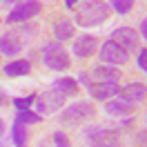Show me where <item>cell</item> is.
Listing matches in <instances>:
<instances>
[{
  "mask_svg": "<svg viewBox=\"0 0 147 147\" xmlns=\"http://www.w3.org/2000/svg\"><path fill=\"white\" fill-rule=\"evenodd\" d=\"M109 13H111L109 2L87 0V2H83L78 9L74 11V25L85 27V29L100 27V25H105V20H109Z\"/></svg>",
  "mask_w": 147,
  "mask_h": 147,
  "instance_id": "6da1fadb",
  "label": "cell"
},
{
  "mask_svg": "<svg viewBox=\"0 0 147 147\" xmlns=\"http://www.w3.org/2000/svg\"><path fill=\"white\" fill-rule=\"evenodd\" d=\"M67 98H69V94L54 83L49 89H45L42 94H38V98H36L34 105H36V109H38L40 116H49V114H56L58 109H63Z\"/></svg>",
  "mask_w": 147,
  "mask_h": 147,
  "instance_id": "7a4b0ae2",
  "label": "cell"
},
{
  "mask_svg": "<svg viewBox=\"0 0 147 147\" xmlns=\"http://www.w3.org/2000/svg\"><path fill=\"white\" fill-rule=\"evenodd\" d=\"M40 54H42V63H45V67H47V69H51V71H67V69L71 67V58H69L67 49H65L58 40L45 42Z\"/></svg>",
  "mask_w": 147,
  "mask_h": 147,
  "instance_id": "3957f363",
  "label": "cell"
},
{
  "mask_svg": "<svg viewBox=\"0 0 147 147\" xmlns=\"http://www.w3.org/2000/svg\"><path fill=\"white\" fill-rule=\"evenodd\" d=\"M96 116V107L87 100L71 102L67 109H63V114L58 116L63 127H76V125H85L87 120H92Z\"/></svg>",
  "mask_w": 147,
  "mask_h": 147,
  "instance_id": "277c9868",
  "label": "cell"
},
{
  "mask_svg": "<svg viewBox=\"0 0 147 147\" xmlns=\"http://www.w3.org/2000/svg\"><path fill=\"white\" fill-rule=\"evenodd\" d=\"M118 80H120V71L114 65H100V67H94L92 71L80 74V83H83L85 87L105 85V83H118Z\"/></svg>",
  "mask_w": 147,
  "mask_h": 147,
  "instance_id": "5b68a950",
  "label": "cell"
},
{
  "mask_svg": "<svg viewBox=\"0 0 147 147\" xmlns=\"http://www.w3.org/2000/svg\"><path fill=\"white\" fill-rule=\"evenodd\" d=\"M40 9H42V2H40V0H25V2L16 5V7H13L9 13H7L5 22H7V25L29 22L31 18H36L38 13H40Z\"/></svg>",
  "mask_w": 147,
  "mask_h": 147,
  "instance_id": "8992f818",
  "label": "cell"
},
{
  "mask_svg": "<svg viewBox=\"0 0 147 147\" xmlns=\"http://www.w3.org/2000/svg\"><path fill=\"white\" fill-rule=\"evenodd\" d=\"M100 58L102 63L107 65H114V67H118V65H127L129 60V51L125 47H120L118 42H114V40H105L100 45Z\"/></svg>",
  "mask_w": 147,
  "mask_h": 147,
  "instance_id": "52a82bcc",
  "label": "cell"
},
{
  "mask_svg": "<svg viewBox=\"0 0 147 147\" xmlns=\"http://www.w3.org/2000/svg\"><path fill=\"white\" fill-rule=\"evenodd\" d=\"M85 138L92 140L94 145H105V147H118V143H120L118 131L107 129V127H100V125L87 127L85 129Z\"/></svg>",
  "mask_w": 147,
  "mask_h": 147,
  "instance_id": "ba28073f",
  "label": "cell"
},
{
  "mask_svg": "<svg viewBox=\"0 0 147 147\" xmlns=\"http://www.w3.org/2000/svg\"><path fill=\"white\" fill-rule=\"evenodd\" d=\"M111 40L118 42L120 47H125L127 51H136L138 42H140V36H138L136 29H131V27H116L111 31Z\"/></svg>",
  "mask_w": 147,
  "mask_h": 147,
  "instance_id": "9c48e42d",
  "label": "cell"
},
{
  "mask_svg": "<svg viewBox=\"0 0 147 147\" xmlns=\"http://www.w3.org/2000/svg\"><path fill=\"white\" fill-rule=\"evenodd\" d=\"M25 47V36L20 31H5L0 36V51L5 56H16Z\"/></svg>",
  "mask_w": 147,
  "mask_h": 147,
  "instance_id": "30bf717a",
  "label": "cell"
},
{
  "mask_svg": "<svg viewBox=\"0 0 147 147\" xmlns=\"http://www.w3.org/2000/svg\"><path fill=\"white\" fill-rule=\"evenodd\" d=\"M96 47H98L96 36H92V34L76 36V40H74V56L80 58V60H87V58H92V56H94Z\"/></svg>",
  "mask_w": 147,
  "mask_h": 147,
  "instance_id": "8fae6325",
  "label": "cell"
},
{
  "mask_svg": "<svg viewBox=\"0 0 147 147\" xmlns=\"http://www.w3.org/2000/svg\"><path fill=\"white\" fill-rule=\"evenodd\" d=\"M118 96L123 98V100L131 102V105H138V102L145 100V96H147V87H145V85H140V83H127L125 87H120Z\"/></svg>",
  "mask_w": 147,
  "mask_h": 147,
  "instance_id": "7c38bea8",
  "label": "cell"
},
{
  "mask_svg": "<svg viewBox=\"0 0 147 147\" xmlns=\"http://www.w3.org/2000/svg\"><path fill=\"white\" fill-rule=\"evenodd\" d=\"M51 34L58 42H65V40H74L76 38V25H74L69 18H58L51 25Z\"/></svg>",
  "mask_w": 147,
  "mask_h": 147,
  "instance_id": "4fadbf2b",
  "label": "cell"
},
{
  "mask_svg": "<svg viewBox=\"0 0 147 147\" xmlns=\"http://www.w3.org/2000/svg\"><path fill=\"white\" fill-rule=\"evenodd\" d=\"M5 76L7 78H25L31 74V60L27 58H20V60H11V63L5 65Z\"/></svg>",
  "mask_w": 147,
  "mask_h": 147,
  "instance_id": "5bb4252c",
  "label": "cell"
},
{
  "mask_svg": "<svg viewBox=\"0 0 147 147\" xmlns=\"http://www.w3.org/2000/svg\"><path fill=\"white\" fill-rule=\"evenodd\" d=\"M87 92L96 100H109L114 96H118L120 87L118 83H105V85H92V87H87Z\"/></svg>",
  "mask_w": 147,
  "mask_h": 147,
  "instance_id": "9a60e30c",
  "label": "cell"
},
{
  "mask_svg": "<svg viewBox=\"0 0 147 147\" xmlns=\"http://www.w3.org/2000/svg\"><path fill=\"white\" fill-rule=\"evenodd\" d=\"M105 111H107V116H114V118H127L134 114V107H131V102L118 98V100H107Z\"/></svg>",
  "mask_w": 147,
  "mask_h": 147,
  "instance_id": "2e32d148",
  "label": "cell"
},
{
  "mask_svg": "<svg viewBox=\"0 0 147 147\" xmlns=\"http://www.w3.org/2000/svg\"><path fill=\"white\" fill-rule=\"evenodd\" d=\"M11 138H13V145H16V147H27V140H29L27 125H25V123H20V120H13Z\"/></svg>",
  "mask_w": 147,
  "mask_h": 147,
  "instance_id": "e0dca14e",
  "label": "cell"
},
{
  "mask_svg": "<svg viewBox=\"0 0 147 147\" xmlns=\"http://www.w3.org/2000/svg\"><path fill=\"white\" fill-rule=\"evenodd\" d=\"M16 120L25 123V125H38V123H42V116L34 109H22V111L16 114Z\"/></svg>",
  "mask_w": 147,
  "mask_h": 147,
  "instance_id": "ac0fdd59",
  "label": "cell"
},
{
  "mask_svg": "<svg viewBox=\"0 0 147 147\" xmlns=\"http://www.w3.org/2000/svg\"><path fill=\"white\" fill-rule=\"evenodd\" d=\"M134 2L136 0H109V7L120 16H127L129 11L134 9Z\"/></svg>",
  "mask_w": 147,
  "mask_h": 147,
  "instance_id": "d6986e66",
  "label": "cell"
},
{
  "mask_svg": "<svg viewBox=\"0 0 147 147\" xmlns=\"http://www.w3.org/2000/svg\"><path fill=\"white\" fill-rule=\"evenodd\" d=\"M36 98H38V94L18 96V98H13V107H16L18 111H22V109H31V107H34V102H36Z\"/></svg>",
  "mask_w": 147,
  "mask_h": 147,
  "instance_id": "ffe728a7",
  "label": "cell"
},
{
  "mask_svg": "<svg viewBox=\"0 0 147 147\" xmlns=\"http://www.w3.org/2000/svg\"><path fill=\"white\" fill-rule=\"evenodd\" d=\"M56 85H58V87H63L69 96H76V94H78V89H80V87H78V80H74V78H69V76L58 78V80H56Z\"/></svg>",
  "mask_w": 147,
  "mask_h": 147,
  "instance_id": "44dd1931",
  "label": "cell"
},
{
  "mask_svg": "<svg viewBox=\"0 0 147 147\" xmlns=\"http://www.w3.org/2000/svg\"><path fill=\"white\" fill-rule=\"evenodd\" d=\"M51 143H54V147H71L69 145V136L65 131H54L51 134Z\"/></svg>",
  "mask_w": 147,
  "mask_h": 147,
  "instance_id": "7402d4cb",
  "label": "cell"
},
{
  "mask_svg": "<svg viewBox=\"0 0 147 147\" xmlns=\"http://www.w3.org/2000/svg\"><path fill=\"white\" fill-rule=\"evenodd\" d=\"M136 65H138V69L140 71H145L147 74V49H140L136 56Z\"/></svg>",
  "mask_w": 147,
  "mask_h": 147,
  "instance_id": "603a6c76",
  "label": "cell"
},
{
  "mask_svg": "<svg viewBox=\"0 0 147 147\" xmlns=\"http://www.w3.org/2000/svg\"><path fill=\"white\" fill-rule=\"evenodd\" d=\"M136 143L140 147H147V129H145V131H140V134L136 136Z\"/></svg>",
  "mask_w": 147,
  "mask_h": 147,
  "instance_id": "cb8c5ba5",
  "label": "cell"
},
{
  "mask_svg": "<svg viewBox=\"0 0 147 147\" xmlns=\"http://www.w3.org/2000/svg\"><path fill=\"white\" fill-rule=\"evenodd\" d=\"M140 36H143V38L147 40V18L143 20V22H140Z\"/></svg>",
  "mask_w": 147,
  "mask_h": 147,
  "instance_id": "d4e9b609",
  "label": "cell"
},
{
  "mask_svg": "<svg viewBox=\"0 0 147 147\" xmlns=\"http://www.w3.org/2000/svg\"><path fill=\"white\" fill-rule=\"evenodd\" d=\"M78 2H80V0H65V7H67V9H74V5H78Z\"/></svg>",
  "mask_w": 147,
  "mask_h": 147,
  "instance_id": "484cf974",
  "label": "cell"
},
{
  "mask_svg": "<svg viewBox=\"0 0 147 147\" xmlns=\"http://www.w3.org/2000/svg\"><path fill=\"white\" fill-rule=\"evenodd\" d=\"M2 134H5V120L0 118V136H2Z\"/></svg>",
  "mask_w": 147,
  "mask_h": 147,
  "instance_id": "4316f807",
  "label": "cell"
},
{
  "mask_svg": "<svg viewBox=\"0 0 147 147\" xmlns=\"http://www.w3.org/2000/svg\"><path fill=\"white\" fill-rule=\"evenodd\" d=\"M5 102H7V96H5V94L0 92V105H5Z\"/></svg>",
  "mask_w": 147,
  "mask_h": 147,
  "instance_id": "83f0119b",
  "label": "cell"
},
{
  "mask_svg": "<svg viewBox=\"0 0 147 147\" xmlns=\"http://www.w3.org/2000/svg\"><path fill=\"white\" fill-rule=\"evenodd\" d=\"M40 147H54V145H49L47 140H42V143H40Z\"/></svg>",
  "mask_w": 147,
  "mask_h": 147,
  "instance_id": "f1b7e54d",
  "label": "cell"
},
{
  "mask_svg": "<svg viewBox=\"0 0 147 147\" xmlns=\"http://www.w3.org/2000/svg\"><path fill=\"white\" fill-rule=\"evenodd\" d=\"M2 2H18L20 5V2H25V0H2Z\"/></svg>",
  "mask_w": 147,
  "mask_h": 147,
  "instance_id": "f546056e",
  "label": "cell"
},
{
  "mask_svg": "<svg viewBox=\"0 0 147 147\" xmlns=\"http://www.w3.org/2000/svg\"><path fill=\"white\" fill-rule=\"evenodd\" d=\"M0 147H9V145H7V143H5V140H0Z\"/></svg>",
  "mask_w": 147,
  "mask_h": 147,
  "instance_id": "4dcf8cb0",
  "label": "cell"
},
{
  "mask_svg": "<svg viewBox=\"0 0 147 147\" xmlns=\"http://www.w3.org/2000/svg\"><path fill=\"white\" fill-rule=\"evenodd\" d=\"M94 147H105V145H94Z\"/></svg>",
  "mask_w": 147,
  "mask_h": 147,
  "instance_id": "1f68e13d",
  "label": "cell"
},
{
  "mask_svg": "<svg viewBox=\"0 0 147 147\" xmlns=\"http://www.w3.org/2000/svg\"><path fill=\"white\" fill-rule=\"evenodd\" d=\"M145 123H147V114H145Z\"/></svg>",
  "mask_w": 147,
  "mask_h": 147,
  "instance_id": "d6a6232c",
  "label": "cell"
},
{
  "mask_svg": "<svg viewBox=\"0 0 147 147\" xmlns=\"http://www.w3.org/2000/svg\"><path fill=\"white\" fill-rule=\"evenodd\" d=\"M0 22H2V20H0Z\"/></svg>",
  "mask_w": 147,
  "mask_h": 147,
  "instance_id": "836d02e7",
  "label": "cell"
},
{
  "mask_svg": "<svg viewBox=\"0 0 147 147\" xmlns=\"http://www.w3.org/2000/svg\"><path fill=\"white\" fill-rule=\"evenodd\" d=\"M0 54H2V51H0Z\"/></svg>",
  "mask_w": 147,
  "mask_h": 147,
  "instance_id": "e575fe53",
  "label": "cell"
}]
</instances>
